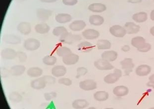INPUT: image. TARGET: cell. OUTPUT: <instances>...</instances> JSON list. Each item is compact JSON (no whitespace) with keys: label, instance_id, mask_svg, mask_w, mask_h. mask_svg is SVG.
Returning <instances> with one entry per match:
<instances>
[{"label":"cell","instance_id":"ba28073f","mask_svg":"<svg viewBox=\"0 0 154 109\" xmlns=\"http://www.w3.org/2000/svg\"><path fill=\"white\" fill-rule=\"evenodd\" d=\"M152 68L151 66L147 64H142L137 67L135 73L136 75L139 77H146L150 74L151 72Z\"/></svg>","mask_w":154,"mask_h":109},{"label":"cell","instance_id":"3957f363","mask_svg":"<svg viewBox=\"0 0 154 109\" xmlns=\"http://www.w3.org/2000/svg\"><path fill=\"white\" fill-rule=\"evenodd\" d=\"M120 64L122 68L124 71L125 75H129L130 73L133 71L135 65L133 63L132 59L130 58H126L120 62Z\"/></svg>","mask_w":154,"mask_h":109},{"label":"cell","instance_id":"7dc6e473","mask_svg":"<svg viewBox=\"0 0 154 109\" xmlns=\"http://www.w3.org/2000/svg\"><path fill=\"white\" fill-rule=\"evenodd\" d=\"M57 0H40V1L42 2H44V3H54Z\"/></svg>","mask_w":154,"mask_h":109},{"label":"cell","instance_id":"ee69618b","mask_svg":"<svg viewBox=\"0 0 154 109\" xmlns=\"http://www.w3.org/2000/svg\"><path fill=\"white\" fill-rule=\"evenodd\" d=\"M121 50H122V52H129L130 50V46H129V45H125V46H122Z\"/></svg>","mask_w":154,"mask_h":109},{"label":"cell","instance_id":"277c9868","mask_svg":"<svg viewBox=\"0 0 154 109\" xmlns=\"http://www.w3.org/2000/svg\"><path fill=\"white\" fill-rule=\"evenodd\" d=\"M40 46V43L38 40L34 38H29L26 40L23 43V47L26 50L33 52L37 49Z\"/></svg>","mask_w":154,"mask_h":109},{"label":"cell","instance_id":"2e32d148","mask_svg":"<svg viewBox=\"0 0 154 109\" xmlns=\"http://www.w3.org/2000/svg\"><path fill=\"white\" fill-rule=\"evenodd\" d=\"M47 83L44 77L39 78L31 81L30 85L34 90H40L44 89L46 87Z\"/></svg>","mask_w":154,"mask_h":109},{"label":"cell","instance_id":"e0dca14e","mask_svg":"<svg viewBox=\"0 0 154 109\" xmlns=\"http://www.w3.org/2000/svg\"><path fill=\"white\" fill-rule=\"evenodd\" d=\"M113 93L116 97H122L125 96L129 93V88L125 85H118L113 90Z\"/></svg>","mask_w":154,"mask_h":109},{"label":"cell","instance_id":"816d5d0a","mask_svg":"<svg viewBox=\"0 0 154 109\" xmlns=\"http://www.w3.org/2000/svg\"><path fill=\"white\" fill-rule=\"evenodd\" d=\"M114 109V108H105V109Z\"/></svg>","mask_w":154,"mask_h":109},{"label":"cell","instance_id":"30bf717a","mask_svg":"<svg viewBox=\"0 0 154 109\" xmlns=\"http://www.w3.org/2000/svg\"><path fill=\"white\" fill-rule=\"evenodd\" d=\"M82 35L85 39L88 40H94L99 38V37L100 36V33L96 30L88 29L83 31Z\"/></svg>","mask_w":154,"mask_h":109},{"label":"cell","instance_id":"5b68a950","mask_svg":"<svg viewBox=\"0 0 154 109\" xmlns=\"http://www.w3.org/2000/svg\"><path fill=\"white\" fill-rule=\"evenodd\" d=\"M94 65L96 68L100 71H109L114 69V65L109 62L102 58L94 62Z\"/></svg>","mask_w":154,"mask_h":109},{"label":"cell","instance_id":"7bdbcfd3","mask_svg":"<svg viewBox=\"0 0 154 109\" xmlns=\"http://www.w3.org/2000/svg\"><path fill=\"white\" fill-rule=\"evenodd\" d=\"M63 4L66 6H74L77 3V0H63Z\"/></svg>","mask_w":154,"mask_h":109},{"label":"cell","instance_id":"8992f818","mask_svg":"<svg viewBox=\"0 0 154 109\" xmlns=\"http://www.w3.org/2000/svg\"><path fill=\"white\" fill-rule=\"evenodd\" d=\"M111 35L116 38H123L126 35V31L124 26L119 25H114L109 28Z\"/></svg>","mask_w":154,"mask_h":109},{"label":"cell","instance_id":"c3c4849f","mask_svg":"<svg viewBox=\"0 0 154 109\" xmlns=\"http://www.w3.org/2000/svg\"><path fill=\"white\" fill-rule=\"evenodd\" d=\"M150 17L151 20L154 21V10H152L150 13Z\"/></svg>","mask_w":154,"mask_h":109},{"label":"cell","instance_id":"e575fe53","mask_svg":"<svg viewBox=\"0 0 154 109\" xmlns=\"http://www.w3.org/2000/svg\"><path fill=\"white\" fill-rule=\"evenodd\" d=\"M8 98L11 102L14 103H19L21 102L23 100V96L18 92L14 91L10 94Z\"/></svg>","mask_w":154,"mask_h":109},{"label":"cell","instance_id":"f1b7e54d","mask_svg":"<svg viewBox=\"0 0 154 109\" xmlns=\"http://www.w3.org/2000/svg\"><path fill=\"white\" fill-rule=\"evenodd\" d=\"M89 103L83 99L75 100L72 103V106L75 109H83L89 106Z\"/></svg>","mask_w":154,"mask_h":109},{"label":"cell","instance_id":"9c48e42d","mask_svg":"<svg viewBox=\"0 0 154 109\" xmlns=\"http://www.w3.org/2000/svg\"><path fill=\"white\" fill-rule=\"evenodd\" d=\"M5 43L10 45H18L21 43V40L20 37L13 34H6L3 37Z\"/></svg>","mask_w":154,"mask_h":109},{"label":"cell","instance_id":"b9f144b4","mask_svg":"<svg viewBox=\"0 0 154 109\" xmlns=\"http://www.w3.org/2000/svg\"><path fill=\"white\" fill-rule=\"evenodd\" d=\"M43 77L46 81L47 84H54L56 83V78L53 75L52 76V75H47L44 76Z\"/></svg>","mask_w":154,"mask_h":109},{"label":"cell","instance_id":"7402d4cb","mask_svg":"<svg viewBox=\"0 0 154 109\" xmlns=\"http://www.w3.org/2000/svg\"><path fill=\"white\" fill-rule=\"evenodd\" d=\"M88 10L93 13H102L106 10V7L102 3H93L89 6Z\"/></svg>","mask_w":154,"mask_h":109},{"label":"cell","instance_id":"bcb514c9","mask_svg":"<svg viewBox=\"0 0 154 109\" xmlns=\"http://www.w3.org/2000/svg\"><path fill=\"white\" fill-rule=\"evenodd\" d=\"M149 82L154 84V74L151 75L149 78Z\"/></svg>","mask_w":154,"mask_h":109},{"label":"cell","instance_id":"484cf974","mask_svg":"<svg viewBox=\"0 0 154 109\" xmlns=\"http://www.w3.org/2000/svg\"><path fill=\"white\" fill-rule=\"evenodd\" d=\"M26 68L23 65H17L11 67L10 72L11 75L14 76H20L23 74Z\"/></svg>","mask_w":154,"mask_h":109},{"label":"cell","instance_id":"ab89813d","mask_svg":"<svg viewBox=\"0 0 154 109\" xmlns=\"http://www.w3.org/2000/svg\"><path fill=\"white\" fill-rule=\"evenodd\" d=\"M58 83L60 84H63L67 87H69L72 84V80L67 78H62L58 80Z\"/></svg>","mask_w":154,"mask_h":109},{"label":"cell","instance_id":"8fae6325","mask_svg":"<svg viewBox=\"0 0 154 109\" xmlns=\"http://www.w3.org/2000/svg\"><path fill=\"white\" fill-rule=\"evenodd\" d=\"M52 11L51 10L42 8H38L37 10V17L41 21H45L48 20L52 16Z\"/></svg>","mask_w":154,"mask_h":109},{"label":"cell","instance_id":"7c38bea8","mask_svg":"<svg viewBox=\"0 0 154 109\" xmlns=\"http://www.w3.org/2000/svg\"><path fill=\"white\" fill-rule=\"evenodd\" d=\"M1 57L5 60H13L17 57V52L11 48H6L2 51Z\"/></svg>","mask_w":154,"mask_h":109},{"label":"cell","instance_id":"d590c367","mask_svg":"<svg viewBox=\"0 0 154 109\" xmlns=\"http://www.w3.org/2000/svg\"><path fill=\"white\" fill-rule=\"evenodd\" d=\"M68 32L67 29L63 26H57L53 30V34L56 37H62L63 35Z\"/></svg>","mask_w":154,"mask_h":109},{"label":"cell","instance_id":"d4e9b609","mask_svg":"<svg viewBox=\"0 0 154 109\" xmlns=\"http://www.w3.org/2000/svg\"><path fill=\"white\" fill-rule=\"evenodd\" d=\"M146 40L143 37L136 36L132 39L131 40V45L134 48L138 49L146 43Z\"/></svg>","mask_w":154,"mask_h":109},{"label":"cell","instance_id":"74e56055","mask_svg":"<svg viewBox=\"0 0 154 109\" xmlns=\"http://www.w3.org/2000/svg\"><path fill=\"white\" fill-rule=\"evenodd\" d=\"M57 96V93L55 92H47L44 94V97L47 101H51L55 99Z\"/></svg>","mask_w":154,"mask_h":109},{"label":"cell","instance_id":"836d02e7","mask_svg":"<svg viewBox=\"0 0 154 109\" xmlns=\"http://www.w3.org/2000/svg\"><path fill=\"white\" fill-rule=\"evenodd\" d=\"M42 61L44 64L48 66H53L57 62V58L54 55H47L43 58Z\"/></svg>","mask_w":154,"mask_h":109},{"label":"cell","instance_id":"60d3db41","mask_svg":"<svg viewBox=\"0 0 154 109\" xmlns=\"http://www.w3.org/2000/svg\"><path fill=\"white\" fill-rule=\"evenodd\" d=\"M18 60L21 62H24L26 61L27 58V55L25 52H17V57Z\"/></svg>","mask_w":154,"mask_h":109},{"label":"cell","instance_id":"f6af8a7d","mask_svg":"<svg viewBox=\"0 0 154 109\" xmlns=\"http://www.w3.org/2000/svg\"><path fill=\"white\" fill-rule=\"evenodd\" d=\"M142 0H128V2L130 4H139L141 3Z\"/></svg>","mask_w":154,"mask_h":109},{"label":"cell","instance_id":"4fadbf2b","mask_svg":"<svg viewBox=\"0 0 154 109\" xmlns=\"http://www.w3.org/2000/svg\"><path fill=\"white\" fill-rule=\"evenodd\" d=\"M79 56L75 53H71L63 57V62L66 65L75 64L79 62Z\"/></svg>","mask_w":154,"mask_h":109},{"label":"cell","instance_id":"5bb4252c","mask_svg":"<svg viewBox=\"0 0 154 109\" xmlns=\"http://www.w3.org/2000/svg\"><path fill=\"white\" fill-rule=\"evenodd\" d=\"M124 27L126 30L127 34L129 35L138 33L140 31L141 29L139 25L132 22H127L125 24Z\"/></svg>","mask_w":154,"mask_h":109},{"label":"cell","instance_id":"f907efd6","mask_svg":"<svg viewBox=\"0 0 154 109\" xmlns=\"http://www.w3.org/2000/svg\"><path fill=\"white\" fill-rule=\"evenodd\" d=\"M87 109H97L95 107H89Z\"/></svg>","mask_w":154,"mask_h":109},{"label":"cell","instance_id":"681fc988","mask_svg":"<svg viewBox=\"0 0 154 109\" xmlns=\"http://www.w3.org/2000/svg\"><path fill=\"white\" fill-rule=\"evenodd\" d=\"M150 33L152 36L154 37V26L150 28Z\"/></svg>","mask_w":154,"mask_h":109},{"label":"cell","instance_id":"d6986e66","mask_svg":"<svg viewBox=\"0 0 154 109\" xmlns=\"http://www.w3.org/2000/svg\"><path fill=\"white\" fill-rule=\"evenodd\" d=\"M93 45L90 42L88 41L81 42L77 46L78 50L82 53H88L93 50Z\"/></svg>","mask_w":154,"mask_h":109},{"label":"cell","instance_id":"9a60e30c","mask_svg":"<svg viewBox=\"0 0 154 109\" xmlns=\"http://www.w3.org/2000/svg\"><path fill=\"white\" fill-rule=\"evenodd\" d=\"M86 26L85 22L82 20H76L72 22L69 25V28L72 31L79 32L84 29Z\"/></svg>","mask_w":154,"mask_h":109},{"label":"cell","instance_id":"7a4b0ae2","mask_svg":"<svg viewBox=\"0 0 154 109\" xmlns=\"http://www.w3.org/2000/svg\"><path fill=\"white\" fill-rule=\"evenodd\" d=\"M122 75V71L119 69H115L113 73H110L104 78V81L107 84L116 83Z\"/></svg>","mask_w":154,"mask_h":109},{"label":"cell","instance_id":"f35d334b","mask_svg":"<svg viewBox=\"0 0 154 109\" xmlns=\"http://www.w3.org/2000/svg\"><path fill=\"white\" fill-rule=\"evenodd\" d=\"M152 49V46L150 43H146L144 46H142L141 48H139L137 49L138 52L142 53H146L149 52Z\"/></svg>","mask_w":154,"mask_h":109},{"label":"cell","instance_id":"f546056e","mask_svg":"<svg viewBox=\"0 0 154 109\" xmlns=\"http://www.w3.org/2000/svg\"><path fill=\"white\" fill-rule=\"evenodd\" d=\"M109 98V94L108 92L103 90L98 91L94 94V98L99 102H104Z\"/></svg>","mask_w":154,"mask_h":109},{"label":"cell","instance_id":"6da1fadb","mask_svg":"<svg viewBox=\"0 0 154 109\" xmlns=\"http://www.w3.org/2000/svg\"><path fill=\"white\" fill-rule=\"evenodd\" d=\"M81 37L79 35L73 34L72 33L67 32L60 38V42L62 43L72 45L76 42L81 41Z\"/></svg>","mask_w":154,"mask_h":109},{"label":"cell","instance_id":"4dcf8cb0","mask_svg":"<svg viewBox=\"0 0 154 109\" xmlns=\"http://www.w3.org/2000/svg\"><path fill=\"white\" fill-rule=\"evenodd\" d=\"M111 46V42L107 40H99L97 41V47L99 50H109Z\"/></svg>","mask_w":154,"mask_h":109},{"label":"cell","instance_id":"4316f807","mask_svg":"<svg viewBox=\"0 0 154 109\" xmlns=\"http://www.w3.org/2000/svg\"><path fill=\"white\" fill-rule=\"evenodd\" d=\"M89 21L91 25L94 26H101L104 23V17L100 15L94 14L89 17Z\"/></svg>","mask_w":154,"mask_h":109},{"label":"cell","instance_id":"1f68e13d","mask_svg":"<svg viewBox=\"0 0 154 109\" xmlns=\"http://www.w3.org/2000/svg\"><path fill=\"white\" fill-rule=\"evenodd\" d=\"M36 32L40 34H45L48 33L50 30V27L48 24L44 23L37 24L35 26Z\"/></svg>","mask_w":154,"mask_h":109},{"label":"cell","instance_id":"f5cc1de1","mask_svg":"<svg viewBox=\"0 0 154 109\" xmlns=\"http://www.w3.org/2000/svg\"><path fill=\"white\" fill-rule=\"evenodd\" d=\"M148 109H154V107H152V108H149Z\"/></svg>","mask_w":154,"mask_h":109},{"label":"cell","instance_id":"ffe728a7","mask_svg":"<svg viewBox=\"0 0 154 109\" xmlns=\"http://www.w3.org/2000/svg\"><path fill=\"white\" fill-rule=\"evenodd\" d=\"M67 72L66 68L63 65H57L52 69L51 73L54 77H63L66 74Z\"/></svg>","mask_w":154,"mask_h":109},{"label":"cell","instance_id":"83f0119b","mask_svg":"<svg viewBox=\"0 0 154 109\" xmlns=\"http://www.w3.org/2000/svg\"><path fill=\"white\" fill-rule=\"evenodd\" d=\"M43 70L39 67H33L28 69L27 74L31 78H38L43 74Z\"/></svg>","mask_w":154,"mask_h":109},{"label":"cell","instance_id":"603a6c76","mask_svg":"<svg viewBox=\"0 0 154 109\" xmlns=\"http://www.w3.org/2000/svg\"><path fill=\"white\" fill-rule=\"evenodd\" d=\"M132 18L135 22L142 23L147 21L148 18V16L147 13L144 11H141L133 14Z\"/></svg>","mask_w":154,"mask_h":109},{"label":"cell","instance_id":"d6a6232c","mask_svg":"<svg viewBox=\"0 0 154 109\" xmlns=\"http://www.w3.org/2000/svg\"><path fill=\"white\" fill-rule=\"evenodd\" d=\"M56 52L58 56L62 57H63L69 54L72 53V50L70 49L65 46H59L57 49Z\"/></svg>","mask_w":154,"mask_h":109},{"label":"cell","instance_id":"8d00e7d4","mask_svg":"<svg viewBox=\"0 0 154 109\" xmlns=\"http://www.w3.org/2000/svg\"><path fill=\"white\" fill-rule=\"evenodd\" d=\"M77 74L76 75V78H79L80 77L84 76L87 74L88 73V70L84 67H79L76 70Z\"/></svg>","mask_w":154,"mask_h":109},{"label":"cell","instance_id":"44dd1931","mask_svg":"<svg viewBox=\"0 0 154 109\" xmlns=\"http://www.w3.org/2000/svg\"><path fill=\"white\" fill-rule=\"evenodd\" d=\"M17 29L18 32L23 35L29 34L31 31V26L29 23L22 22L18 24L17 26Z\"/></svg>","mask_w":154,"mask_h":109},{"label":"cell","instance_id":"52a82bcc","mask_svg":"<svg viewBox=\"0 0 154 109\" xmlns=\"http://www.w3.org/2000/svg\"><path fill=\"white\" fill-rule=\"evenodd\" d=\"M79 86L84 91H91L97 89V84L94 80L88 79L80 81Z\"/></svg>","mask_w":154,"mask_h":109},{"label":"cell","instance_id":"cb8c5ba5","mask_svg":"<svg viewBox=\"0 0 154 109\" xmlns=\"http://www.w3.org/2000/svg\"><path fill=\"white\" fill-rule=\"evenodd\" d=\"M55 19L59 23L65 24L71 21L72 20V16L71 15L68 13H61L57 14L55 17Z\"/></svg>","mask_w":154,"mask_h":109},{"label":"cell","instance_id":"ac0fdd59","mask_svg":"<svg viewBox=\"0 0 154 109\" xmlns=\"http://www.w3.org/2000/svg\"><path fill=\"white\" fill-rule=\"evenodd\" d=\"M101 57L109 62L115 61L118 58V53L115 50H106L103 52Z\"/></svg>","mask_w":154,"mask_h":109}]
</instances>
